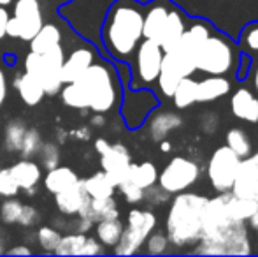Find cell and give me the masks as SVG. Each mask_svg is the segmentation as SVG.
I'll return each mask as SVG.
<instances>
[{
	"label": "cell",
	"mask_w": 258,
	"mask_h": 257,
	"mask_svg": "<svg viewBox=\"0 0 258 257\" xmlns=\"http://www.w3.org/2000/svg\"><path fill=\"white\" fill-rule=\"evenodd\" d=\"M144 6L137 0H116L111 4L102 25V44L112 60L128 64L143 35Z\"/></svg>",
	"instance_id": "1"
},
{
	"label": "cell",
	"mask_w": 258,
	"mask_h": 257,
	"mask_svg": "<svg viewBox=\"0 0 258 257\" xmlns=\"http://www.w3.org/2000/svg\"><path fill=\"white\" fill-rule=\"evenodd\" d=\"M206 195L195 192H177L167 213V238L174 247L195 245L202 236V217L207 202Z\"/></svg>",
	"instance_id": "2"
},
{
	"label": "cell",
	"mask_w": 258,
	"mask_h": 257,
	"mask_svg": "<svg viewBox=\"0 0 258 257\" xmlns=\"http://www.w3.org/2000/svg\"><path fill=\"white\" fill-rule=\"evenodd\" d=\"M86 106L93 113H109L121 104L123 88L116 69L105 60H95L79 79Z\"/></svg>",
	"instance_id": "3"
},
{
	"label": "cell",
	"mask_w": 258,
	"mask_h": 257,
	"mask_svg": "<svg viewBox=\"0 0 258 257\" xmlns=\"http://www.w3.org/2000/svg\"><path fill=\"white\" fill-rule=\"evenodd\" d=\"M235 44L214 30L197 57V71L207 76H227L235 67Z\"/></svg>",
	"instance_id": "4"
},
{
	"label": "cell",
	"mask_w": 258,
	"mask_h": 257,
	"mask_svg": "<svg viewBox=\"0 0 258 257\" xmlns=\"http://www.w3.org/2000/svg\"><path fill=\"white\" fill-rule=\"evenodd\" d=\"M156 229V215L150 210L134 208L128 212L121 238L112 247L116 255H132L141 252L146 238Z\"/></svg>",
	"instance_id": "5"
},
{
	"label": "cell",
	"mask_w": 258,
	"mask_h": 257,
	"mask_svg": "<svg viewBox=\"0 0 258 257\" xmlns=\"http://www.w3.org/2000/svg\"><path fill=\"white\" fill-rule=\"evenodd\" d=\"M163 49L156 41L143 39L137 46L136 53L132 57V81L130 88H150L156 83L160 67H162Z\"/></svg>",
	"instance_id": "6"
},
{
	"label": "cell",
	"mask_w": 258,
	"mask_h": 257,
	"mask_svg": "<svg viewBox=\"0 0 258 257\" xmlns=\"http://www.w3.org/2000/svg\"><path fill=\"white\" fill-rule=\"evenodd\" d=\"M44 25L41 0H14L13 16L7 21L6 35L30 42V39Z\"/></svg>",
	"instance_id": "7"
},
{
	"label": "cell",
	"mask_w": 258,
	"mask_h": 257,
	"mask_svg": "<svg viewBox=\"0 0 258 257\" xmlns=\"http://www.w3.org/2000/svg\"><path fill=\"white\" fill-rule=\"evenodd\" d=\"M228 192H220L214 197L207 199L204 217H202L201 240H209L221 245L228 231L235 226V220L232 219L230 212H228Z\"/></svg>",
	"instance_id": "8"
},
{
	"label": "cell",
	"mask_w": 258,
	"mask_h": 257,
	"mask_svg": "<svg viewBox=\"0 0 258 257\" xmlns=\"http://www.w3.org/2000/svg\"><path fill=\"white\" fill-rule=\"evenodd\" d=\"M201 176V168L195 161L186 157H172L167 166L158 173V183L165 192L169 194H177L188 190L191 185H195Z\"/></svg>",
	"instance_id": "9"
},
{
	"label": "cell",
	"mask_w": 258,
	"mask_h": 257,
	"mask_svg": "<svg viewBox=\"0 0 258 257\" xmlns=\"http://www.w3.org/2000/svg\"><path fill=\"white\" fill-rule=\"evenodd\" d=\"M239 162H241V159L227 144L214 150V153L209 159V164H207V178H209L214 190H218V192L232 190V183H234Z\"/></svg>",
	"instance_id": "10"
},
{
	"label": "cell",
	"mask_w": 258,
	"mask_h": 257,
	"mask_svg": "<svg viewBox=\"0 0 258 257\" xmlns=\"http://www.w3.org/2000/svg\"><path fill=\"white\" fill-rule=\"evenodd\" d=\"M158 106V99L150 88H130V95L121 99V115L128 129H137L148 120L150 113Z\"/></svg>",
	"instance_id": "11"
},
{
	"label": "cell",
	"mask_w": 258,
	"mask_h": 257,
	"mask_svg": "<svg viewBox=\"0 0 258 257\" xmlns=\"http://www.w3.org/2000/svg\"><path fill=\"white\" fill-rule=\"evenodd\" d=\"M213 32H214L213 25L207 20H202V18H194L191 20L190 18V23H188L179 44L172 52H176L181 59H184L190 65H194L195 71H197V57Z\"/></svg>",
	"instance_id": "12"
},
{
	"label": "cell",
	"mask_w": 258,
	"mask_h": 257,
	"mask_svg": "<svg viewBox=\"0 0 258 257\" xmlns=\"http://www.w3.org/2000/svg\"><path fill=\"white\" fill-rule=\"evenodd\" d=\"M195 72V67L190 65L184 59H181L176 52L163 53L162 67H160L156 85L163 97H172L177 83L186 76H191Z\"/></svg>",
	"instance_id": "13"
},
{
	"label": "cell",
	"mask_w": 258,
	"mask_h": 257,
	"mask_svg": "<svg viewBox=\"0 0 258 257\" xmlns=\"http://www.w3.org/2000/svg\"><path fill=\"white\" fill-rule=\"evenodd\" d=\"M130 164H132V155L128 148L121 143H111L107 150L100 155V168L116 187L126 178Z\"/></svg>",
	"instance_id": "14"
},
{
	"label": "cell",
	"mask_w": 258,
	"mask_h": 257,
	"mask_svg": "<svg viewBox=\"0 0 258 257\" xmlns=\"http://www.w3.org/2000/svg\"><path fill=\"white\" fill-rule=\"evenodd\" d=\"M42 55V78L41 85L44 88L46 95H56L63 86L61 81V65L65 60V52L63 46L56 44L54 48L48 49Z\"/></svg>",
	"instance_id": "15"
},
{
	"label": "cell",
	"mask_w": 258,
	"mask_h": 257,
	"mask_svg": "<svg viewBox=\"0 0 258 257\" xmlns=\"http://www.w3.org/2000/svg\"><path fill=\"white\" fill-rule=\"evenodd\" d=\"M188 23H190V16H188L181 7L172 4V7H170V11H169V16H167V20H165V25H163L162 35H160V39H158V44L162 46L163 53L172 52V49L177 48V44H179L184 30H186Z\"/></svg>",
	"instance_id": "16"
},
{
	"label": "cell",
	"mask_w": 258,
	"mask_h": 257,
	"mask_svg": "<svg viewBox=\"0 0 258 257\" xmlns=\"http://www.w3.org/2000/svg\"><path fill=\"white\" fill-rule=\"evenodd\" d=\"M97 60L95 49L92 46H79V48L72 49L69 55H65L63 65H61V81L71 83L79 79L86 72V69L90 67Z\"/></svg>",
	"instance_id": "17"
},
{
	"label": "cell",
	"mask_w": 258,
	"mask_h": 257,
	"mask_svg": "<svg viewBox=\"0 0 258 257\" xmlns=\"http://www.w3.org/2000/svg\"><path fill=\"white\" fill-rule=\"evenodd\" d=\"M172 7L170 0H151L148 6H144V23H143V35L144 39L158 42L162 35L163 25L169 16V11Z\"/></svg>",
	"instance_id": "18"
},
{
	"label": "cell",
	"mask_w": 258,
	"mask_h": 257,
	"mask_svg": "<svg viewBox=\"0 0 258 257\" xmlns=\"http://www.w3.org/2000/svg\"><path fill=\"white\" fill-rule=\"evenodd\" d=\"M230 192L237 197L255 199L258 192V169L249 157L241 159V162H239Z\"/></svg>",
	"instance_id": "19"
},
{
	"label": "cell",
	"mask_w": 258,
	"mask_h": 257,
	"mask_svg": "<svg viewBox=\"0 0 258 257\" xmlns=\"http://www.w3.org/2000/svg\"><path fill=\"white\" fill-rule=\"evenodd\" d=\"M9 169L21 190H25L27 194H34L37 190V185L42 180V169L39 162L21 157V161L13 164Z\"/></svg>",
	"instance_id": "20"
},
{
	"label": "cell",
	"mask_w": 258,
	"mask_h": 257,
	"mask_svg": "<svg viewBox=\"0 0 258 257\" xmlns=\"http://www.w3.org/2000/svg\"><path fill=\"white\" fill-rule=\"evenodd\" d=\"M230 110L235 118L248 124L258 122V95L249 88H237L230 97Z\"/></svg>",
	"instance_id": "21"
},
{
	"label": "cell",
	"mask_w": 258,
	"mask_h": 257,
	"mask_svg": "<svg viewBox=\"0 0 258 257\" xmlns=\"http://www.w3.org/2000/svg\"><path fill=\"white\" fill-rule=\"evenodd\" d=\"M90 199L92 197L86 192L85 185H83V180L79 178V182L74 183L72 187H69L67 190H61V192L54 194V204H56V208L63 215L72 217V215H78Z\"/></svg>",
	"instance_id": "22"
},
{
	"label": "cell",
	"mask_w": 258,
	"mask_h": 257,
	"mask_svg": "<svg viewBox=\"0 0 258 257\" xmlns=\"http://www.w3.org/2000/svg\"><path fill=\"white\" fill-rule=\"evenodd\" d=\"M13 86L18 92V95H20V99L30 108L39 106L46 95L44 88H42V85L39 83V79H35L34 76H30L25 71L14 76Z\"/></svg>",
	"instance_id": "23"
},
{
	"label": "cell",
	"mask_w": 258,
	"mask_h": 257,
	"mask_svg": "<svg viewBox=\"0 0 258 257\" xmlns=\"http://www.w3.org/2000/svg\"><path fill=\"white\" fill-rule=\"evenodd\" d=\"M78 217L92 220L93 224L99 222V220L118 219L119 217L118 202L114 201L112 195L111 197H102V199H90L81 208V212L78 213Z\"/></svg>",
	"instance_id": "24"
},
{
	"label": "cell",
	"mask_w": 258,
	"mask_h": 257,
	"mask_svg": "<svg viewBox=\"0 0 258 257\" xmlns=\"http://www.w3.org/2000/svg\"><path fill=\"white\" fill-rule=\"evenodd\" d=\"M230 81L227 76H206L197 81V102H213L230 92Z\"/></svg>",
	"instance_id": "25"
},
{
	"label": "cell",
	"mask_w": 258,
	"mask_h": 257,
	"mask_svg": "<svg viewBox=\"0 0 258 257\" xmlns=\"http://www.w3.org/2000/svg\"><path fill=\"white\" fill-rule=\"evenodd\" d=\"M183 125L179 115L172 113V111H162V113H150V136L151 139L160 143L165 139L172 130L179 129Z\"/></svg>",
	"instance_id": "26"
},
{
	"label": "cell",
	"mask_w": 258,
	"mask_h": 257,
	"mask_svg": "<svg viewBox=\"0 0 258 257\" xmlns=\"http://www.w3.org/2000/svg\"><path fill=\"white\" fill-rule=\"evenodd\" d=\"M79 182L78 173L69 166H54V168L48 169L44 176V189L53 195L67 190L69 187H72L74 183Z\"/></svg>",
	"instance_id": "27"
},
{
	"label": "cell",
	"mask_w": 258,
	"mask_h": 257,
	"mask_svg": "<svg viewBox=\"0 0 258 257\" xmlns=\"http://www.w3.org/2000/svg\"><path fill=\"white\" fill-rule=\"evenodd\" d=\"M56 44H61V30L53 23H44L41 30L30 39V52L46 53Z\"/></svg>",
	"instance_id": "28"
},
{
	"label": "cell",
	"mask_w": 258,
	"mask_h": 257,
	"mask_svg": "<svg viewBox=\"0 0 258 257\" xmlns=\"http://www.w3.org/2000/svg\"><path fill=\"white\" fill-rule=\"evenodd\" d=\"M125 180H130V182H134L137 187H141L144 190L156 183V180H158V169L150 161L141 162V164H134L132 162L128 166V173H126Z\"/></svg>",
	"instance_id": "29"
},
{
	"label": "cell",
	"mask_w": 258,
	"mask_h": 257,
	"mask_svg": "<svg viewBox=\"0 0 258 257\" xmlns=\"http://www.w3.org/2000/svg\"><path fill=\"white\" fill-rule=\"evenodd\" d=\"M83 185H85L86 192L92 199H102V197H111L114 195L116 185L111 182L107 175L104 171H97L92 176L83 180Z\"/></svg>",
	"instance_id": "30"
},
{
	"label": "cell",
	"mask_w": 258,
	"mask_h": 257,
	"mask_svg": "<svg viewBox=\"0 0 258 257\" xmlns=\"http://www.w3.org/2000/svg\"><path fill=\"white\" fill-rule=\"evenodd\" d=\"M95 226V234L97 240L104 245V247H114L116 243L119 241L123 233V224L121 220L118 219H107V220H99V222L93 224Z\"/></svg>",
	"instance_id": "31"
},
{
	"label": "cell",
	"mask_w": 258,
	"mask_h": 257,
	"mask_svg": "<svg viewBox=\"0 0 258 257\" xmlns=\"http://www.w3.org/2000/svg\"><path fill=\"white\" fill-rule=\"evenodd\" d=\"M170 99L174 100V106H176L177 110H186V108H190L191 104L197 102V81H195L191 76L183 78L177 83L176 90H174Z\"/></svg>",
	"instance_id": "32"
},
{
	"label": "cell",
	"mask_w": 258,
	"mask_h": 257,
	"mask_svg": "<svg viewBox=\"0 0 258 257\" xmlns=\"http://www.w3.org/2000/svg\"><path fill=\"white\" fill-rule=\"evenodd\" d=\"M227 146L237 155L239 159H246L251 155V139H249L248 132L242 130L241 127H232L227 132Z\"/></svg>",
	"instance_id": "33"
},
{
	"label": "cell",
	"mask_w": 258,
	"mask_h": 257,
	"mask_svg": "<svg viewBox=\"0 0 258 257\" xmlns=\"http://www.w3.org/2000/svg\"><path fill=\"white\" fill-rule=\"evenodd\" d=\"M60 97H61V102H63L67 108L81 110V111L88 110L85 93H83V88L79 86L78 81L63 83V86H61V90H60Z\"/></svg>",
	"instance_id": "34"
},
{
	"label": "cell",
	"mask_w": 258,
	"mask_h": 257,
	"mask_svg": "<svg viewBox=\"0 0 258 257\" xmlns=\"http://www.w3.org/2000/svg\"><path fill=\"white\" fill-rule=\"evenodd\" d=\"M27 125L23 120H11L4 129V148L7 151H20L21 141L27 132Z\"/></svg>",
	"instance_id": "35"
},
{
	"label": "cell",
	"mask_w": 258,
	"mask_h": 257,
	"mask_svg": "<svg viewBox=\"0 0 258 257\" xmlns=\"http://www.w3.org/2000/svg\"><path fill=\"white\" fill-rule=\"evenodd\" d=\"M85 240H86L85 233H74V234H65V236H60V240H58V245H56V248H54L53 254H56V255H79V250H81Z\"/></svg>",
	"instance_id": "36"
},
{
	"label": "cell",
	"mask_w": 258,
	"mask_h": 257,
	"mask_svg": "<svg viewBox=\"0 0 258 257\" xmlns=\"http://www.w3.org/2000/svg\"><path fill=\"white\" fill-rule=\"evenodd\" d=\"M42 144V137L41 132L37 129H27L23 136V141H21V146H20V153L23 159H32L37 155L39 148Z\"/></svg>",
	"instance_id": "37"
},
{
	"label": "cell",
	"mask_w": 258,
	"mask_h": 257,
	"mask_svg": "<svg viewBox=\"0 0 258 257\" xmlns=\"http://www.w3.org/2000/svg\"><path fill=\"white\" fill-rule=\"evenodd\" d=\"M21 208H23V202L16 197H6V201H2L0 204V220L4 224H18L20 219Z\"/></svg>",
	"instance_id": "38"
},
{
	"label": "cell",
	"mask_w": 258,
	"mask_h": 257,
	"mask_svg": "<svg viewBox=\"0 0 258 257\" xmlns=\"http://www.w3.org/2000/svg\"><path fill=\"white\" fill-rule=\"evenodd\" d=\"M35 240H37V245L41 247V250L54 252L58 240H60V233L49 226H41L37 229V233H35Z\"/></svg>",
	"instance_id": "39"
},
{
	"label": "cell",
	"mask_w": 258,
	"mask_h": 257,
	"mask_svg": "<svg viewBox=\"0 0 258 257\" xmlns=\"http://www.w3.org/2000/svg\"><path fill=\"white\" fill-rule=\"evenodd\" d=\"M37 155L41 159V166H44L46 169H51L60 162V148L53 141H42Z\"/></svg>",
	"instance_id": "40"
},
{
	"label": "cell",
	"mask_w": 258,
	"mask_h": 257,
	"mask_svg": "<svg viewBox=\"0 0 258 257\" xmlns=\"http://www.w3.org/2000/svg\"><path fill=\"white\" fill-rule=\"evenodd\" d=\"M20 185L14 180L13 173L9 168H2L0 169V195L2 197H16L20 194Z\"/></svg>",
	"instance_id": "41"
},
{
	"label": "cell",
	"mask_w": 258,
	"mask_h": 257,
	"mask_svg": "<svg viewBox=\"0 0 258 257\" xmlns=\"http://www.w3.org/2000/svg\"><path fill=\"white\" fill-rule=\"evenodd\" d=\"M169 238L163 233H151L150 236L144 241V247H146V254H153V255H160L163 252H167V247H169Z\"/></svg>",
	"instance_id": "42"
},
{
	"label": "cell",
	"mask_w": 258,
	"mask_h": 257,
	"mask_svg": "<svg viewBox=\"0 0 258 257\" xmlns=\"http://www.w3.org/2000/svg\"><path fill=\"white\" fill-rule=\"evenodd\" d=\"M241 46L246 53H258V21L244 27L241 34Z\"/></svg>",
	"instance_id": "43"
},
{
	"label": "cell",
	"mask_w": 258,
	"mask_h": 257,
	"mask_svg": "<svg viewBox=\"0 0 258 257\" xmlns=\"http://www.w3.org/2000/svg\"><path fill=\"white\" fill-rule=\"evenodd\" d=\"M116 189L119 190V194H121L123 197H125V201L130 202V204H137V202L143 201L144 190L141 189V187H137L134 182H130V180H123Z\"/></svg>",
	"instance_id": "44"
},
{
	"label": "cell",
	"mask_w": 258,
	"mask_h": 257,
	"mask_svg": "<svg viewBox=\"0 0 258 257\" xmlns=\"http://www.w3.org/2000/svg\"><path fill=\"white\" fill-rule=\"evenodd\" d=\"M167 197H169V192H165V190H163L160 185L156 187V183H155V185L144 189L143 201L150 202L151 206H160V204H163V202L167 201Z\"/></svg>",
	"instance_id": "45"
},
{
	"label": "cell",
	"mask_w": 258,
	"mask_h": 257,
	"mask_svg": "<svg viewBox=\"0 0 258 257\" xmlns=\"http://www.w3.org/2000/svg\"><path fill=\"white\" fill-rule=\"evenodd\" d=\"M39 219H41V213H39V210L35 208V206L23 204L21 213H20V219H18V224L23 227H34L35 224L39 222Z\"/></svg>",
	"instance_id": "46"
},
{
	"label": "cell",
	"mask_w": 258,
	"mask_h": 257,
	"mask_svg": "<svg viewBox=\"0 0 258 257\" xmlns=\"http://www.w3.org/2000/svg\"><path fill=\"white\" fill-rule=\"evenodd\" d=\"M99 254H104V245L100 243L97 238H88L86 236L85 243H83L81 250H79V255H99Z\"/></svg>",
	"instance_id": "47"
},
{
	"label": "cell",
	"mask_w": 258,
	"mask_h": 257,
	"mask_svg": "<svg viewBox=\"0 0 258 257\" xmlns=\"http://www.w3.org/2000/svg\"><path fill=\"white\" fill-rule=\"evenodd\" d=\"M239 64H241V67L237 69V78L239 79H246L248 78V72H249V67H251V64H253V60H251V55L249 53H241L239 55V60H237Z\"/></svg>",
	"instance_id": "48"
},
{
	"label": "cell",
	"mask_w": 258,
	"mask_h": 257,
	"mask_svg": "<svg viewBox=\"0 0 258 257\" xmlns=\"http://www.w3.org/2000/svg\"><path fill=\"white\" fill-rule=\"evenodd\" d=\"M7 92H9V83H7V78L4 74V71L0 69V110H2L4 102L7 99Z\"/></svg>",
	"instance_id": "49"
},
{
	"label": "cell",
	"mask_w": 258,
	"mask_h": 257,
	"mask_svg": "<svg viewBox=\"0 0 258 257\" xmlns=\"http://www.w3.org/2000/svg\"><path fill=\"white\" fill-rule=\"evenodd\" d=\"M11 14L7 13V7L0 6V39L6 37V30H7V21H9Z\"/></svg>",
	"instance_id": "50"
},
{
	"label": "cell",
	"mask_w": 258,
	"mask_h": 257,
	"mask_svg": "<svg viewBox=\"0 0 258 257\" xmlns=\"http://www.w3.org/2000/svg\"><path fill=\"white\" fill-rule=\"evenodd\" d=\"M4 254H9V255H30L32 254V248L27 247V245H16V247L6 250Z\"/></svg>",
	"instance_id": "51"
},
{
	"label": "cell",
	"mask_w": 258,
	"mask_h": 257,
	"mask_svg": "<svg viewBox=\"0 0 258 257\" xmlns=\"http://www.w3.org/2000/svg\"><path fill=\"white\" fill-rule=\"evenodd\" d=\"M109 144H111V143H109V141L105 139V137H97V139L93 141V148H95V151H97L99 155H102L104 151L107 150Z\"/></svg>",
	"instance_id": "52"
},
{
	"label": "cell",
	"mask_w": 258,
	"mask_h": 257,
	"mask_svg": "<svg viewBox=\"0 0 258 257\" xmlns=\"http://www.w3.org/2000/svg\"><path fill=\"white\" fill-rule=\"evenodd\" d=\"M71 136H74L76 139L86 141V139H90V136H92V132H90V129H88V127H79V129L72 130Z\"/></svg>",
	"instance_id": "53"
},
{
	"label": "cell",
	"mask_w": 258,
	"mask_h": 257,
	"mask_svg": "<svg viewBox=\"0 0 258 257\" xmlns=\"http://www.w3.org/2000/svg\"><path fill=\"white\" fill-rule=\"evenodd\" d=\"M92 227H93L92 220L81 219V217H79V220H78V233H88V231L92 229Z\"/></svg>",
	"instance_id": "54"
},
{
	"label": "cell",
	"mask_w": 258,
	"mask_h": 257,
	"mask_svg": "<svg viewBox=\"0 0 258 257\" xmlns=\"http://www.w3.org/2000/svg\"><path fill=\"white\" fill-rule=\"evenodd\" d=\"M90 122H92L93 127H104V125H105V117L102 113H95Z\"/></svg>",
	"instance_id": "55"
},
{
	"label": "cell",
	"mask_w": 258,
	"mask_h": 257,
	"mask_svg": "<svg viewBox=\"0 0 258 257\" xmlns=\"http://www.w3.org/2000/svg\"><path fill=\"white\" fill-rule=\"evenodd\" d=\"M248 222H249V226L253 227V229H256L258 227V206H256V210L251 213V217L248 219Z\"/></svg>",
	"instance_id": "56"
},
{
	"label": "cell",
	"mask_w": 258,
	"mask_h": 257,
	"mask_svg": "<svg viewBox=\"0 0 258 257\" xmlns=\"http://www.w3.org/2000/svg\"><path fill=\"white\" fill-rule=\"evenodd\" d=\"M170 148H172V146H170L169 141H165V139L160 141V150H162V151H170Z\"/></svg>",
	"instance_id": "57"
},
{
	"label": "cell",
	"mask_w": 258,
	"mask_h": 257,
	"mask_svg": "<svg viewBox=\"0 0 258 257\" xmlns=\"http://www.w3.org/2000/svg\"><path fill=\"white\" fill-rule=\"evenodd\" d=\"M253 86H255V93L258 95V64L255 69V76H253Z\"/></svg>",
	"instance_id": "58"
},
{
	"label": "cell",
	"mask_w": 258,
	"mask_h": 257,
	"mask_svg": "<svg viewBox=\"0 0 258 257\" xmlns=\"http://www.w3.org/2000/svg\"><path fill=\"white\" fill-rule=\"evenodd\" d=\"M249 159H251L253 164H255V166H256V169H258V151H256V153H253V155H249Z\"/></svg>",
	"instance_id": "59"
},
{
	"label": "cell",
	"mask_w": 258,
	"mask_h": 257,
	"mask_svg": "<svg viewBox=\"0 0 258 257\" xmlns=\"http://www.w3.org/2000/svg\"><path fill=\"white\" fill-rule=\"evenodd\" d=\"M14 0H0V6H4V7H7V6H11Z\"/></svg>",
	"instance_id": "60"
},
{
	"label": "cell",
	"mask_w": 258,
	"mask_h": 257,
	"mask_svg": "<svg viewBox=\"0 0 258 257\" xmlns=\"http://www.w3.org/2000/svg\"><path fill=\"white\" fill-rule=\"evenodd\" d=\"M6 252V248H4V240L0 238V254H4Z\"/></svg>",
	"instance_id": "61"
},
{
	"label": "cell",
	"mask_w": 258,
	"mask_h": 257,
	"mask_svg": "<svg viewBox=\"0 0 258 257\" xmlns=\"http://www.w3.org/2000/svg\"><path fill=\"white\" fill-rule=\"evenodd\" d=\"M255 199H256V201H258V192H256V195H255Z\"/></svg>",
	"instance_id": "62"
},
{
	"label": "cell",
	"mask_w": 258,
	"mask_h": 257,
	"mask_svg": "<svg viewBox=\"0 0 258 257\" xmlns=\"http://www.w3.org/2000/svg\"><path fill=\"white\" fill-rule=\"evenodd\" d=\"M256 236H258V227H256Z\"/></svg>",
	"instance_id": "63"
},
{
	"label": "cell",
	"mask_w": 258,
	"mask_h": 257,
	"mask_svg": "<svg viewBox=\"0 0 258 257\" xmlns=\"http://www.w3.org/2000/svg\"><path fill=\"white\" fill-rule=\"evenodd\" d=\"M61 2H67V0H61Z\"/></svg>",
	"instance_id": "64"
}]
</instances>
